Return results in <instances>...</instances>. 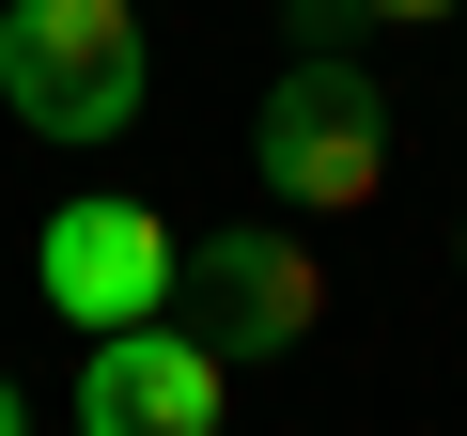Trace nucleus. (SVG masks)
I'll return each mask as SVG.
<instances>
[{
    "label": "nucleus",
    "mask_w": 467,
    "mask_h": 436,
    "mask_svg": "<svg viewBox=\"0 0 467 436\" xmlns=\"http://www.w3.org/2000/svg\"><path fill=\"white\" fill-rule=\"evenodd\" d=\"M374 16H451V0H374Z\"/></svg>",
    "instance_id": "obj_8"
},
{
    "label": "nucleus",
    "mask_w": 467,
    "mask_h": 436,
    "mask_svg": "<svg viewBox=\"0 0 467 436\" xmlns=\"http://www.w3.org/2000/svg\"><path fill=\"white\" fill-rule=\"evenodd\" d=\"M171 281H187V234H171V218L156 202H47V234H32V296L63 312V327H156L171 312Z\"/></svg>",
    "instance_id": "obj_3"
},
{
    "label": "nucleus",
    "mask_w": 467,
    "mask_h": 436,
    "mask_svg": "<svg viewBox=\"0 0 467 436\" xmlns=\"http://www.w3.org/2000/svg\"><path fill=\"white\" fill-rule=\"evenodd\" d=\"M0 436H32V389H16V374H0Z\"/></svg>",
    "instance_id": "obj_7"
},
{
    "label": "nucleus",
    "mask_w": 467,
    "mask_h": 436,
    "mask_svg": "<svg viewBox=\"0 0 467 436\" xmlns=\"http://www.w3.org/2000/svg\"><path fill=\"white\" fill-rule=\"evenodd\" d=\"M358 16H374V0H296V47H343Z\"/></svg>",
    "instance_id": "obj_6"
},
{
    "label": "nucleus",
    "mask_w": 467,
    "mask_h": 436,
    "mask_svg": "<svg viewBox=\"0 0 467 436\" xmlns=\"http://www.w3.org/2000/svg\"><path fill=\"white\" fill-rule=\"evenodd\" d=\"M451 265H467V234H451Z\"/></svg>",
    "instance_id": "obj_9"
},
{
    "label": "nucleus",
    "mask_w": 467,
    "mask_h": 436,
    "mask_svg": "<svg viewBox=\"0 0 467 436\" xmlns=\"http://www.w3.org/2000/svg\"><path fill=\"white\" fill-rule=\"evenodd\" d=\"M171 296H202V343H218V358H296L312 312H327L296 218H218V234H187V281H171Z\"/></svg>",
    "instance_id": "obj_4"
},
{
    "label": "nucleus",
    "mask_w": 467,
    "mask_h": 436,
    "mask_svg": "<svg viewBox=\"0 0 467 436\" xmlns=\"http://www.w3.org/2000/svg\"><path fill=\"white\" fill-rule=\"evenodd\" d=\"M218 405H234V358L202 343V327H109L94 358H78V436H218Z\"/></svg>",
    "instance_id": "obj_5"
},
{
    "label": "nucleus",
    "mask_w": 467,
    "mask_h": 436,
    "mask_svg": "<svg viewBox=\"0 0 467 436\" xmlns=\"http://www.w3.org/2000/svg\"><path fill=\"white\" fill-rule=\"evenodd\" d=\"M250 171H265V202H296V218L374 202V187H389V78L343 63V47H296V78L250 109Z\"/></svg>",
    "instance_id": "obj_2"
},
{
    "label": "nucleus",
    "mask_w": 467,
    "mask_h": 436,
    "mask_svg": "<svg viewBox=\"0 0 467 436\" xmlns=\"http://www.w3.org/2000/svg\"><path fill=\"white\" fill-rule=\"evenodd\" d=\"M140 94V0H0V109L32 140H125Z\"/></svg>",
    "instance_id": "obj_1"
}]
</instances>
